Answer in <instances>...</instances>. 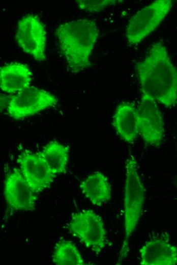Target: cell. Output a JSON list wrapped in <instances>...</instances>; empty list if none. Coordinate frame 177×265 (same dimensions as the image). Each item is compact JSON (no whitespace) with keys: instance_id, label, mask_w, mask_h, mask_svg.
<instances>
[{"instance_id":"obj_1","label":"cell","mask_w":177,"mask_h":265,"mask_svg":"<svg viewBox=\"0 0 177 265\" xmlns=\"http://www.w3.org/2000/svg\"><path fill=\"white\" fill-rule=\"evenodd\" d=\"M136 71L142 93L166 108L175 106L177 71L163 44L154 43L145 57L136 64Z\"/></svg>"},{"instance_id":"obj_2","label":"cell","mask_w":177,"mask_h":265,"mask_svg":"<svg viewBox=\"0 0 177 265\" xmlns=\"http://www.w3.org/2000/svg\"><path fill=\"white\" fill-rule=\"evenodd\" d=\"M95 21L78 19L63 23L55 31L70 70L78 73L91 66L90 56L99 36Z\"/></svg>"},{"instance_id":"obj_3","label":"cell","mask_w":177,"mask_h":265,"mask_svg":"<svg viewBox=\"0 0 177 265\" xmlns=\"http://www.w3.org/2000/svg\"><path fill=\"white\" fill-rule=\"evenodd\" d=\"M124 189V237L117 264L127 256L129 243L142 214L145 200V191L140 178L136 160L130 154L126 161Z\"/></svg>"},{"instance_id":"obj_4","label":"cell","mask_w":177,"mask_h":265,"mask_svg":"<svg viewBox=\"0 0 177 265\" xmlns=\"http://www.w3.org/2000/svg\"><path fill=\"white\" fill-rule=\"evenodd\" d=\"M172 4L171 0H156L138 11L126 28L128 44H137L154 32L170 12Z\"/></svg>"},{"instance_id":"obj_5","label":"cell","mask_w":177,"mask_h":265,"mask_svg":"<svg viewBox=\"0 0 177 265\" xmlns=\"http://www.w3.org/2000/svg\"><path fill=\"white\" fill-rule=\"evenodd\" d=\"M68 230L87 248L98 252L107 243V232L101 217L92 209L72 215Z\"/></svg>"},{"instance_id":"obj_6","label":"cell","mask_w":177,"mask_h":265,"mask_svg":"<svg viewBox=\"0 0 177 265\" xmlns=\"http://www.w3.org/2000/svg\"><path fill=\"white\" fill-rule=\"evenodd\" d=\"M57 103V98L51 93L30 86L11 95L6 110L10 117L18 120L34 115Z\"/></svg>"},{"instance_id":"obj_7","label":"cell","mask_w":177,"mask_h":265,"mask_svg":"<svg viewBox=\"0 0 177 265\" xmlns=\"http://www.w3.org/2000/svg\"><path fill=\"white\" fill-rule=\"evenodd\" d=\"M15 40L20 48L39 62L45 59L46 32L36 15L27 14L18 22Z\"/></svg>"},{"instance_id":"obj_8","label":"cell","mask_w":177,"mask_h":265,"mask_svg":"<svg viewBox=\"0 0 177 265\" xmlns=\"http://www.w3.org/2000/svg\"><path fill=\"white\" fill-rule=\"evenodd\" d=\"M139 134L148 145L158 146L164 135V124L156 101L142 93L137 108Z\"/></svg>"},{"instance_id":"obj_9","label":"cell","mask_w":177,"mask_h":265,"mask_svg":"<svg viewBox=\"0 0 177 265\" xmlns=\"http://www.w3.org/2000/svg\"><path fill=\"white\" fill-rule=\"evenodd\" d=\"M17 162L26 182L36 194L48 188L56 177L40 152L24 150L19 155Z\"/></svg>"},{"instance_id":"obj_10","label":"cell","mask_w":177,"mask_h":265,"mask_svg":"<svg viewBox=\"0 0 177 265\" xmlns=\"http://www.w3.org/2000/svg\"><path fill=\"white\" fill-rule=\"evenodd\" d=\"M4 194L7 204L15 210L30 211L35 206L37 194L29 187L19 169H13L6 177Z\"/></svg>"},{"instance_id":"obj_11","label":"cell","mask_w":177,"mask_h":265,"mask_svg":"<svg viewBox=\"0 0 177 265\" xmlns=\"http://www.w3.org/2000/svg\"><path fill=\"white\" fill-rule=\"evenodd\" d=\"M139 253L141 265H175L177 263L176 247L162 238L146 241Z\"/></svg>"},{"instance_id":"obj_12","label":"cell","mask_w":177,"mask_h":265,"mask_svg":"<svg viewBox=\"0 0 177 265\" xmlns=\"http://www.w3.org/2000/svg\"><path fill=\"white\" fill-rule=\"evenodd\" d=\"M32 72L28 66L13 62L0 67V89L10 95L30 86Z\"/></svg>"},{"instance_id":"obj_13","label":"cell","mask_w":177,"mask_h":265,"mask_svg":"<svg viewBox=\"0 0 177 265\" xmlns=\"http://www.w3.org/2000/svg\"><path fill=\"white\" fill-rule=\"evenodd\" d=\"M112 124L123 140L128 143H133L139 134L137 108L134 103L123 102L119 104Z\"/></svg>"},{"instance_id":"obj_14","label":"cell","mask_w":177,"mask_h":265,"mask_svg":"<svg viewBox=\"0 0 177 265\" xmlns=\"http://www.w3.org/2000/svg\"><path fill=\"white\" fill-rule=\"evenodd\" d=\"M80 189L84 196L94 205L100 206L111 197V188L107 177L96 171L81 181Z\"/></svg>"},{"instance_id":"obj_15","label":"cell","mask_w":177,"mask_h":265,"mask_svg":"<svg viewBox=\"0 0 177 265\" xmlns=\"http://www.w3.org/2000/svg\"><path fill=\"white\" fill-rule=\"evenodd\" d=\"M39 152L55 176L65 172L69 156V150L67 146L55 141H51Z\"/></svg>"},{"instance_id":"obj_16","label":"cell","mask_w":177,"mask_h":265,"mask_svg":"<svg viewBox=\"0 0 177 265\" xmlns=\"http://www.w3.org/2000/svg\"><path fill=\"white\" fill-rule=\"evenodd\" d=\"M52 262L56 265L85 264L76 245L71 241L62 240L56 244L52 255Z\"/></svg>"},{"instance_id":"obj_17","label":"cell","mask_w":177,"mask_h":265,"mask_svg":"<svg viewBox=\"0 0 177 265\" xmlns=\"http://www.w3.org/2000/svg\"><path fill=\"white\" fill-rule=\"evenodd\" d=\"M117 0H77L75 1L78 7L90 13H98L109 6L115 5Z\"/></svg>"},{"instance_id":"obj_18","label":"cell","mask_w":177,"mask_h":265,"mask_svg":"<svg viewBox=\"0 0 177 265\" xmlns=\"http://www.w3.org/2000/svg\"><path fill=\"white\" fill-rule=\"evenodd\" d=\"M11 95L0 93V113L7 109Z\"/></svg>"}]
</instances>
